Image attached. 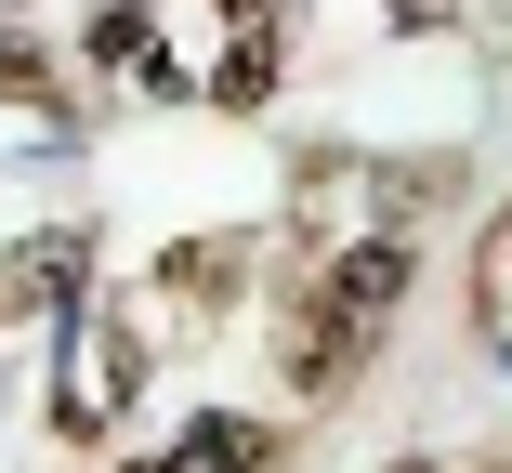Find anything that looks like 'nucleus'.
Listing matches in <instances>:
<instances>
[{
  "instance_id": "nucleus-1",
  "label": "nucleus",
  "mask_w": 512,
  "mask_h": 473,
  "mask_svg": "<svg viewBox=\"0 0 512 473\" xmlns=\"http://www.w3.org/2000/svg\"><path fill=\"white\" fill-rule=\"evenodd\" d=\"M394 303H407V237H355V250L329 263V290L302 303V342H289L302 395H342L355 368H368V342H381Z\"/></svg>"
},
{
  "instance_id": "nucleus-2",
  "label": "nucleus",
  "mask_w": 512,
  "mask_h": 473,
  "mask_svg": "<svg viewBox=\"0 0 512 473\" xmlns=\"http://www.w3.org/2000/svg\"><path fill=\"white\" fill-rule=\"evenodd\" d=\"M145 382V355L132 342H106V329H79V368H66V434H92L106 421V395H132Z\"/></svg>"
},
{
  "instance_id": "nucleus-3",
  "label": "nucleus",
  "mask_w": 512,
  "mask_h": 473,
  "mask_svg": "<svg viewBox=\"0 0 512 473\" xmlns=\"http://www.w3.org/2000/svg\"><path fill=\"white\" fill-rule=\"evenodd\" d=\"M145 473H263V421H184V447Z\"/></svg>"
},
{
  "instance_id": "nucleus-4",
  "label": "nucleus",
  "mask_w": 512,
  "mask_h": 473,
  "mask_svg": "<svg viewBox=\"0 0 512 473\" xmlns=\"http://www.w3.org/2000/svg\"><path fill=\"white\" fill-rule=\"evenodd\" d=\"M79 263H92L79 237H40V250L14 263V290H27V303H66V290H79Z\"/></svg>"
},
{
  "instance_id": "nucleus-5",
  "label": "nucleus",
  "mask_w": 512,
  "mask_h": 473,
  "mask_svg": "<svg viewBox=\"0 0 512 473\" xmlns=\"http://www.w3.org/2000/svg\"><path fill=\"white\" fill-rule=\"evenodd\" d=\"M394 14H407V27H434V14H447V0H394Z\"/></svg>"
},
{
  "instance_id": "nucleus-6",
  "label": "nucleus",
  "mask_w": 512,
  "mask_h": 473,
  "mask_svg": "<svg viewBox=\"0 0 512 473\" xmlns=\"http://www.w3.org/2000/svg\"><path fill=\"white\" fill-rule=\"evenodd\" d=\"M499 263H512V224H499Z\"/></svg>"
}]
</instances>
